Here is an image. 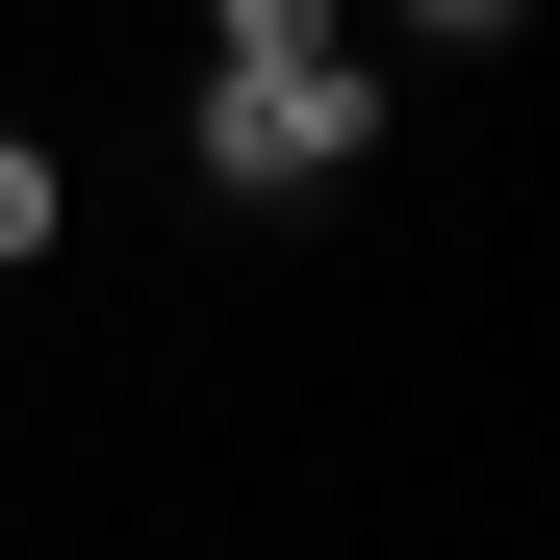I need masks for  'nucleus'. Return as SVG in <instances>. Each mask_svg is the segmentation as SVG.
Masks as SVG:
<instances>
[{"mask_svg": "<svg viewBox=\"0 0 560 560\" xmlns=\"http://www.w3.org/2000/svg\"><path fill=\"white\" fill-rule=\"evenodd\" d=\"M26 255H51V153L0 128V280H26Z\"/></svg>", "mask_w": 560, "mask_h": 560, "instance_id": "f03ea898", "label": "nucleus"}, {"mask_svg": "<svg viewBox=\"0 0 560 560\" xmlns=\"http://www.w3.org/2000/svg\"><path fill=\"white\" fill-rule=\"evenodd\" d=\"M408 26H433V51H485V26H535V0H408Z\"/></svg>", "mask_w": 560, "mask_h": 560, "instance_id": "20e7f679", "label": "nucleus"}, {"mask_svg": "<svg viewBox=\"0 0 560 560\" xmlns=\"http://www.w3.org/2000/svg\"><path fill=\"white\" fill-rule=\"evenodd\" d=\"M357 128H383L357 26H331V51H230V77H205V178H331Z\"/></svg>", "mask_w": 560, "mask_h": 560, "instance_id": "f257e3e1", "label": "nucleus"}, {"mask_svg": "<svg viewBox=\"0 0 560 560\" xmlns=\"http://www.w3.org/2000/svg\"><path fill=\"white\" fill-rule=\"evenodd\" d=\"M205 26H230V51H331V0H205Z\"/></svg>", "mask_w": 560, "mask_h": 560, "instance_id": "7ed1b4c3", "label": "nucleus"}]
</instances>
